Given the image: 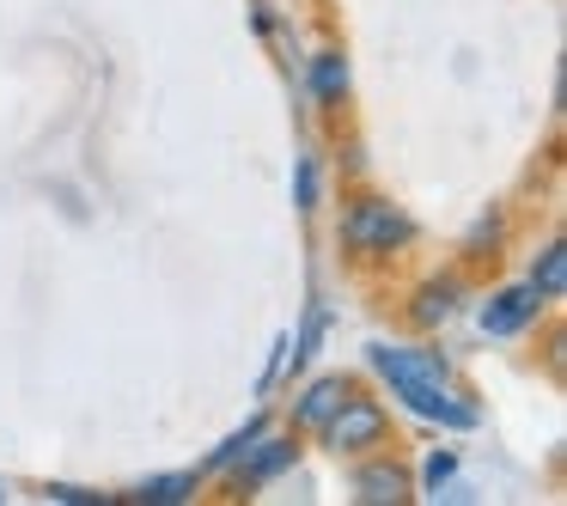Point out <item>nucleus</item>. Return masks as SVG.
Returning a JSON list of instances; mask_svg holds the SVG:
<instances>
[{"label":"nucleus","instance_id":"obj_8","mask_svg":"<svg viewBox=\"0 0 567 506\" xmlns=\"http://www.w3.org/2000/svg\"><path fill=\"white\" fill-rule=\"evenodd\" d=\"M348 391H354V379H342V372H318V379H306V384H299V396H293V409H287L293 433H318L323 421L348 403Z\"/></svg>","mask_w":567,"mask_h":506},{"label":"nucleus","instance_id":"obj_18","mask_svg":"<svg viewBox=\"0 0 567 506\" xmlns=\"http://www.w3.org/2000/svg\"><path fill=\"white\" fill-rule=\"evenodd\" d=\"M0 506H7V482H0Z\"/></svg>","mask_w":567,"mask_h":506},{"label":"nucleus","instance_id":"obj_13","mask_svg":"<svg viewBox=\"0 0 567 506\" xmlns=\"http://www.w3.org/2000/svg\"><path fill=\"white\" fill-rule=\"evenodd\" d=\"M262 427H269V415H250V421H245V427H233V433H226V440H220V445H214V452H208V457H202V464H196V469H202V476H226V469H233V464H238V457H245V452H250V440H257V433H262Z\"/></svg>","mask_w":567,"mask_h":506},{"label":"nucleus","instance_id":"obj_11","mask_svg":"<svg viewBox=\"0 0 567 506\" xmlns=\"http://www.w3.org/2000/svg\"><path fill=\"white\" fill-rule=\"evenodd\" d=\"M525 281L537 287V299H543V306H555V299L567 293V245H561V238H549V245H543L537 257H530Z\"/></svg>","mask_w":567,"mask_h":506},{"label":"nucleus","instance_id":"obj_5","mask_svg":"<svg viewBox=\"0 0 567 506\" xmlns=\"http://www.w3.org/2000/svg\"><path fill=\"white\" fill-rule=\"evenodd\" d=\"M464 299H470V281H464V269H440V275H421L415 287H409V299H403V318H409V330H421V335H440L445 323L464 311Z\"/></svg>","mask_w":567,"mask_h":506},{"label":"nucleus","instance_id":"obj_12","mask_svg":"<svg viewBox=\"0 0 567 506\" xmlns=\"http://www.w3.org/2000/svg\"><path fill=\"white\" fill-rule=\"evenodd\" d=\"M506 226H513V220H506V208H488V214H482V220L464 233V245H457V250H464V262H494V257H501Z\"/></svg>","mask_w":567,"mask_h":506},{"label":"nucleus","instance_id":"obj_6","mask_svg":"<svg viewBox=\"0 0 567 506\" xmlns=\"http://www.w3.org/2000/svg\"><path fill=\"white\" fill-rule=\"evenodd\" d=\"M348 494H354L360 506H409L415 500V476H409V464H396L391 452H367L348 469Z\"/></svg>","mask_w":567,"mask_h":506},{"label":"nucleus","instance_id":"obj_10","mask_svg":"<svg viewBox=\"0 0 567 506\" xmlns=\"http://www.w3.org/2000/svg\"><path fill=\"white\" fill-rule=\"evenodd\" d=\"M202 482H208L202 469H165V476L135 482L123 500H135V506H184V500H196V494H202Z\"/></svg>","mask_w":567,"mask_h":506},{"label":"nucleus","instance_id":"obj_16","mask_svg":"<svg viewBox=\"0 0 567 506\" xmlns=\"http://www.w3.org/2000/svg\"><path fill=\"white\" fill-rule=\"evenodd\" d=\"M452 476H457V452H452V445H433L427 464H421V488L415 494H427V500H433V494H440Z\"/></svg>","mask_w":567,"mask_h":506},{"label":"nucleus","instance_id":"obj_7","mask_svg":"<svg viewBox=\"0 0 567 506\" xmlns=\"http://www.w3.org/2000/svg\"><path fill=\"white\" fill-rule=\"evenodd\" d=\"M543 299H537V287L530 281H513V287H494L488 299H482V335H525V330H537V318H543Z\"/></svg>","mask_w":567,"mask_h":506},{"label":"nucleus","instance_id":"obj_9","mask_svg":"<svg viewBox=\"0 0 567 506\" xmlns=\"http://www.w3.org/2000/svg\"><path fill=\"white\" fill-rule=\"evenodd\" d=\"M306 86H311V99H318V111H342L348 86H354L348 55L342 50H318V55H311V68H306Z\"/></svg>","mask_w":567,"mask_h":506},{"label":"nucleus","instance_id":"obj_2","mask_svg":"<svg viewBox=\"0 0 567 506\" xmlns=\"http://www.w3.org/2000/svg\"><path fill=\"white\" fill-rule=\"evenodd\" d=\"M415 238H421V226H415V214H409L403 202L379 196V189H360V196L342 202L336 245H342V257L360 262V269H384V262H396Z\"/></svg>","mask_w":567,"mask_h":506},{"label":"nucleus","instance_id":"obj_3","mask_svg":"<svg viewBox=\"0 0 567 506\" xmlns=\"http://www.w3.org/2000/svg\"><path fill=\"white\" fill-rule=\"evenodd\" d=\"M311 440L323 445L330 457H367V452H391V409L379 403V396H367L354 384L348 391V403L336 409L330 421H323Z\"/></svg>","mask_w":567,"mask_h":506},{"label":"nucleus","instance_id":"obj_1","mask_svg":"<svg viewBox=\"0 0 567 506\" xmlns=\"http://www.w3.org/2000/svg\"><path fill=\"white\" fill-rule=\"evenodd\" d=\"M367 372L415 421H433V427H452V433L482 427V409L470 403V391H457L452 360H445L440 348H421V342H367Z\"/></svg>","mask_w":567,"mask_h":506},{"label":"nucleus","instance_id":"obj_14","mask_svg":"<svg viewBox=\"0 0 567 506\" xmlns=\"http://www.w3.org/2000/svg\"><path fill=\"white\" fill-rule=\"evenodd\" d=\"M323 330H330V306H323V299H311V311H306V323H299V335H287V360H293V372H306L311 360H318Z\"/></svg>","mask_w":567,"mask_h":506},{"label":"nucleus","instance_id":"obj_17","mask_svg":"<svg viewBox=\"0 0 567 506\" xmlns=\"http://www.w3.org/2000/svg\"><path fill=\"white\" fill-rule=\"evenodd\" d=\"M43 494H50L55 506H111L116 494H99V488H80V482H43Z\"/></svg>","mask_w":567,"mask_h":506},{"label":"nucleus","instance_id":"obj_4","mask_svg":"<svg viewBox=\"0 0 567 506\" xmlns=\"http://www.w3.org/2000/svg\"><path fill=\"white\" fill-rule=\"evenodd\" d=\"M293 464H299V433H269L262 427L257 440H250V452L226 469V488H233L238 500H250V494H262L269 482H281Z\"/></svg>","mask_w":567,"mask_h":506},{"label":"nucleus","instance_id":"obj_15","mask_svg":"<svg viewBox=\"0 0 567 506\" xmlns=\"http://www.w3.org/2000/svg\"><path fill=\"white\" fill-rule=\"evenodd\" d=\"M293 208L299 214H318L323 208V159H318V153H299V159H293Z\"/></svg>","mask_w":567,"mask_h":506}]
</instances>
